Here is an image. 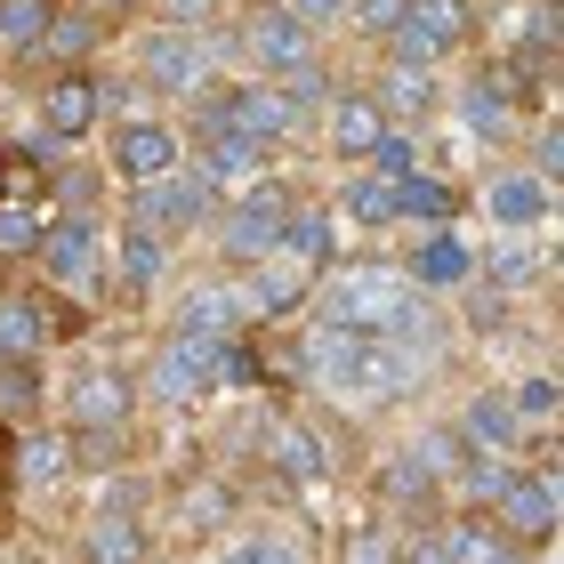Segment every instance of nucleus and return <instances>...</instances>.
Wrapping results in <instances>:
<instances>
[{"label": "nucleus", "instance_id": "obj_1", "mask_svg": "<svg viewBox=\"0 0 564 564\" xmlns=\"http://www.w3.org/2000/svg\"><path fill=\"white\" fill-rule=\"evenodd\" d=\"M299 323H330V330H364V339H403L435 355L444 347V306H435L395 259H330L306 291Z\"/></svg>", "mask_w": 564, "mask_h": 564}, {"label": "nucleus", "instance_id": "obj_2", "mask_svg": "<svg viewBox=\"0 0 564 564\" xmlns=\"http://www.w3.org/2000/svg\"><path fill=\"white\" fill-rule=\"evenodd\" d=\"M299 355H306V388L339 395V403H395L427 379V355L403 339H364V330H330V323H299Z\"/></svg>", "mask_w": 564, "mask_h": 564}, {"label": "nucleus", "instance_id": "obj_3", "mask_svg": "<svg viewBox=\"0 0 564 564\" xmlns=\"http://www.w3.org/2000/svg\"><path fill=\"white\" fill-rule=\"evenodd\" d=\"M444 106H452V121H459L484 153H517L524 130H532V113H549L500 48H476V57H459V65L444 73Z\"/></svg>", "mask_w": 564, "mask_h": 564}, {"label": "nucleus", "instance_id": "obj_4", "mask_svg": "<svg viewBox=\"0 0 564 564\" xmlns=\"http://www.w3.org/2000/svg\"><path fill=\"white\" fill-rule=\"evenodd\" d=\"M210 41H218L226 73H259V82H299V73H315L330 57V41L306 33L282 0H235V9L210 24Z\"/></svg>", "mask_w": 564, "mask_h": 564}, {"label": "nucleus", "instance_id": "obj_5", "mask_svg": "<svg viewBox=\"0 0 564 564\" xmlns=\"http://www.w3.org/2000/svg\"><path fill=\"white\" fill-rule=\"evenodd\" d=\"M121 65H130V82L153 97V106H186L194 89H210L218 82V41L210 33H194V24H153V17H138V24H121Z\"/></svg>", "mask_w": 564, "mask_h": 564}, {"label": "nucleus", "instance_id": "obj_6", "mask_svg": "<svg viewBox=\"0 0 564 564\" xmlns=\"http://www.w3.org/2000/svg\"><path fill=\"white\" fill-rule=\"evenodd\" d=\"M130 106V97L113 89V73L106 65H65V73H41V89H33V138L48 153H82L97 145V130Z\"/></svg>", "mask_w": 564, "mask_h": 564}, {"label": "nucleus", "instance_id": "obj_7", "mask_svg": "<svg viewBox=\"0 0 564 564\" xmlns=\"http://www.w3.org/2000/svg\"><path fill=\"white\" fill-rule=\"evenodd\" d=\"M48 403H57V427L73 435H138V364H121V355H82V364L65 371V388L48 379Z\"/></svg>", "mask_w": 564, "mask_h": 564}, {"label": "nucleus", "instance_id": "obj_8", "mask_svg": "<svg viewBox=\"0 0 564 564\" xmlns=\"http://www.w3.org/2000/svg\"><path fill=\"white\" fill-rule=\"evenodd\" d=\"M33 282L41 291H57L73 306H89V315H106V218H65L48 210L41 218V242H33Z\"/></svg>", "mask_w": 564, "mask_h": 564}, {"label": "nucleus", "instance_id": "obj_9", "mask_svg": "<svg viewBox=\"0 0 564 564\" xmlns=\"http://www.w3.org/2000/svg\"><path fill=\"white\" fill-rule=\"evenodd\" d=\"M291 177L282 170H267L259 186H242V194H218V210H210V259H218V274H242V267H259L267 250L282 242V218H291Z\"/></svg>", "mask_w": 564, "mask_h": 564}, {"label": "nucleus", "instance_id": "obj_10", "mask_svg": "<svg viewBox=\"0 0 564 564\" xmlns=\"http://www.w3.org/2000/svg\"><path fill=\"white\" fill-rule=\"evenodd\" d=\"M218 121L259 138L267 153H299L315 138V106H299L282 82H259V73H218Z\"/></svg>", "mask_w": 564, "mask_h": 564}, {"label": "nucleus", "instance_id": "obj_11", "mask_svg": "<svg viewBox=\"0 0 564 564\" xmlns=\"http://www.w3.org/2000/svg\"><path fill=\"white\" fill-rule=\"evenodd\" d=\"M138 395L153 412H194V403H210L218 395V347L194 339V330H177V323H162V339L138 355Z\"/></svg>", "mask_w": 564, "mask_h": 564}, {"label": "nucleus", "instance_id": "obj_12", "mask_svg": "<svg viewBox=\"0 0 564 564\" xmlns=\"http://www.w3.org/2000/svg\"><path fill=\"white\" fill-rule=\"evenodd\" d=\"M388 48L435 65V73H452L459 57L484 48V0H403V24L388 33Z\"/></svg>", "mask_w": 564, "mask_h": 564}, {"label": "nucleus", "instance_id": "obj_13", "mask_svg": "<svg viewBox=\"0 0 564 564\" xmlns=\"http://www.w3.org/2000/svg\"><path fill=\"white\" fill-rule=\"evenodd\" d=\"M97 162H106L113 194H121V186H145V177L177 170V162H186V138H177V121H170V113H138V106H121L106 130H97Z\"/></svg>", "mask_w": 564, "mask_h": 564}, {"label": "nucleus", "instance_id": "obj_14", "mask_svg": "<svg viewBox=\"0 0 564 564\" xmlns=\"http://www.w3.org/2000/svg\"><path fill=\"white\" fill-rule=\"evenodd\" d=\"M113 202H121V218L153 226V235L194 242L202 226H210V210H218V186H210L194 162H177V170H162V177H145V186H121Z\"/></svg>", "mask_w": 564, "mask_h": 564}, {"label": "nucleus", "instance_id": "obj_15", "mask_svg": "<svg viewBox=\"0 0 564 564\" xmlns=\"http://www.w3.org/2000/svg\"><path fill=\"white\" fill-rule=\"evenodd\" d=\"M153 500H162V532H153V541H177V549H210L218 532L242 524V484L226 468H202V476L170 484V492H153Z\"/></svg>", "mask_w": 564, "mask_h": 564}, {"label": "nucleus", "instance_id": "obj_16", "mask_svg": "<svg viewBox=\"0 0 564 564\" xmlns=\"http://www.w3.org/2000/svg\"><path fill=\"white\" fill-rule=\"evenodd\" d=\"M177 274V242L138 218H106V306H145Z\"/></svg>", "mask_w": 564, "mask_h": 564}, {"label": "nucleus", "instance_id": "obj_17", "mask_svg": "<svg viewBox=\"0 0 564 564\" xmlns=\"http://www.w3.org/2000/svg\"><path fill=\"white\" fill-rule=\"evenodd\" d=\"M259 459L274 484H291V492H315V484L339 476V444H330V427L315 412H274L267 435H259Z\"/></svg>", "mask_w": 564, "mask_h": 564}, {"label": "nucleus", "instance_id": "obj_18", "mask_svg": "<svg viewBox=\"0 0 564 564\" xmlns=\"http://www.w3.org/2000/svg\"><path fill=\"white\" fill-rule=\"evenodd\" d=\"M468 202L492 226H517V235H541V226L556 218V186L541 170H524V153H492V170L468 186Z\"/></svg>", "mask_w": 564, "mask_h": 564}, {"label": "nucleus", "instance_id": "obj_19", "mask_svg": "<svg viewBox=\"0 0 564 564\" xmlns=\"http://www.w3.org/2000/svg\"><path fill=\"white\" fill-rule=\"evenodd\" d=\"M364 89L379 97V113L395 121V130H435L444 121V73L420 65V57H395V48H371V73Z\"/></svg>", "mask_w": 564, "mask_h": 564}, {"label": "nucleus", "instance_id": "obj_20", "mask_svg": "<svg viewBox=\"0 0 564 564\" xmlns=\"http://www.w3.org/2000/svg\"><path fill=\"white\" fill-rule=\"evenodd\" d=\"M388 130H395V121L379 113V97H371L364 82H339V89L323 97V113H315V138H323V153H330L339 170H355Z\"/></svg>", "mask_w": 564, "mask_h": 564}, {"label": "nucleus", "instance_id": "obj_21", "mask_svg": "<svg viewBox=\"0 0 564 564\" xmlns=\"http://www.w3.org/2000/svg\"><path fill=\"white\" fill-rule=\"evenodd\" d=\"M395 267L420 282L427 299H452L476 282V242L459 235V226H412V242L395 250Z\"/></svg>", "mask_w": 564, "mask_h": 564}, {"label": "nucleus", "instance_id": "obj_22", "mask_svg": "<svg viewBox=\"0 0 564 564\" xmlns=\"http://www.w3.org/2000/svg\"><path fill=\"white\" fill-rule=\"evenodd\" d=\"M371 508L395 517V524H435L444 517V484L412 459V444H395V452L371 459Z\"/></svg>", "mask_w": 564, "mask_h": 564}, {"label": "nucleus", "instance_id": "obj_23", "mask_svg": "<svg viewBox=\"0 0 564 564\" xmlns=\"http://www.w3.org/2000/svg\"><path fill=\"white\" fill-rule=\"evenodd\" d=\"M106 48H113V24L82 9V0H57V17H48V33L24 48L17 65H33V73H65V65H106Z\"/></svg>", "mask_w": 564, "mask_h": 564}, {"label": "nucleus", "instance_id": "obj_24", "mask_svg": "<svg viewBox=\"0 0 564 564\" xmlns=\"http://www.w3.org/2000/svg\"><path fill=\"white\" fill-rule=\"evenodd\" d=\"M556 500H564V492H556V468H517V484H508V492L484 508V517H492L517 549L541 556V549L556 541Z\"/></svg>", "mask_w": 564, "mask_h": 564}, {"label": "nucleus", "instance_id": "obj_25", "mask_svg": "<svg viewBox=\"0 0 564 564\" xmlns=\"http://www.w3.org/2000/svg\"><path fill=\"white\" fill-rule=\"evenodd\" d=\"M73 564H153V517L97 500L82 517V532H73Z\"/></svg>", "mask_w": 564, "mask_h": 564}, {"label": "nucleus", "instance_id": "obj_26", "mask_svg": "<svg viewBox=\"0 0 564 564\" xmlns=\"http://www.w3.org/2000/svg\"><path fill=\"white\" fill-rule=\"evenodd\" d=\"M170 323L218 347V339H242V330L259 323V315H250V299H242V282H235V274H202V282H186V291H177Z\"/></svg>", "mask_w": 564, "mask_h": 564}, {"label": "nucleus", "instance_id": "obj_27", "mask_svg": "<svg viewBox=\"0 0 564 564\" xmlns=\"http://www.w3.org/2000/svg\"><path fill=\"white\" fill-rule=\"evenodd\" d=\"M57 484H73V452H65V435H57V427H41V420L9 427V492H17V500H48Z\"/></svg>", "mask_w": 564, "mask_h": 564}, {"label": "nucleus", "instance_id": "obj_28", "mask_svg": "<svg viewBox=\"0 0 564 564\" xmlns=\"http://www.w3.org/2000/svg\"><path fill=\"white\" fill-rule=\"evenodd\" d=\"M459 210H468V186H459L452 170H403L395 177V235H412V226H459Z\"/></svg>", "mask_w": 564, "mask_h": 564}, {"label": "nucleus", "instance_id": "obj_29", "mask_svg": "<svg viewBox=\"0 0 564 564\" xmlns=\"http://www.w3.org/2000/svg\"><path fill=\"white\" fill-rule=\"evenodd\" d=\"M242 299H250V315L259 323H299L306 315V291H315V274H306L299 259H282V250H267L259 267H242Z\"/></svg>", "mask_w": 564, "mask_h": 564}, {"label": "nucleus", "instance_id": "obj_30", "mask_svg": "<svg viewBox=\"0 0 564 564\" xmlns=\"http://www.w3.org/2000/svg\"><path fill=\"white\" fill-rule=\"evenodd\" d=\"M427 532H435V549H444L452 564H532V549H517L484 508H444Z\"/></svg>", "mask_w": 564, "mask_h": 564}, {"label": "nucleus", "instance_id": "obj_31", "mask_svg": "<svg viewBox=\"0 0 564 564\" xmlns=\"http://www.w3.org/2000/svg\"><path fill=\"white\" fill-rule=\"evenodd\" d=\"M541 274H549V250H541V235L492 226V242H476V282H484V291H508V299H524Z\"/></svg>", "mask_w": 564, "mask_h": 564}, {"label": "nucleus", "instance_id": "obj_32", "mask_svg": "<svg viewBox=\"0 0 564 564\" xmlns=\"http://www.w3.org/2000/svg\"><path fill=\"white\" fill-rule=\"evenodd\" d=\"M282 259H299L306 274H323L330 259H347V242H339V210H330V202H315V194H291V218H282Z\"/></svg>", "mask_w": 564, "mask_h": 564}, {"label": "nucleus", "instance_id": "obj_33", "mask_svg": "<svg viewBox=\"0 0 564 564\" xmlns=\"http://www.w3.org/2000/svg\"><path fill=\"white\" fill-rule=\"evenodd\" d=\"M41 210H65V218H113V177L106 162H73V153H57L41 177Z\"/></svg>", "mask_w": 564, "mask_h": 564}, {"label": "nucleus", "instance_id": "obj_34", "mask_svg": "<svg viewBox=\"0 0 564 564\" xmlns=\"http://www.w3.org/2000/svg\"><path fill=\"white\" fill-rule=\"evenodd\" d=\"M452 427H459V444H468V452H517L524 444V420H517V403H508V388H476L452 412Z\"/></svg>", "mask_w": 564, "mask_h": 564}, {"label": "nucleus", "instance_id": "obj_35", "mask_svg": "<svg viewBox=\"0 0 564 564\" xmlns=\"http://www.w3.org/2000/svg\"><path fill=\"white\" fill-rule=\"evenodd\" d=\"M339 226H364V235H395V177H379V170H364L355 162L347 177H339Z\"/></svg>", "mask_w": 564, "mask_h": 564}, {"label": "nucleus", "instance_id": "obj_36", "mask_svg": "<svg viewBox=\"0 0 564 564\" xmlns=\"http://www.w3.org/2000/svg\"><path fill=\"white\" fill-rule=\"evenodd\" d=\"M0 355H48V291L9 282L0 291Z\"/></svg>", "mask_w": 564, "mask_h": 564}, {"label": "nucleus", "instance_id": "obj_37", "mask_svg": "<svg viewBox=\"0 0 564 564\" xmlns=\"http://www.w3.org/2000/svg\"><path fill=\"white\" fill-rule=\"evenodd\" d=\"M403 532H412V524H395V517H379V508H364V517H355V532H347V549H339V564H395V556H403Z\"/></svg>", "mask_w": 564, "mask_h": 564}, {"label": "nucleus", "instance_id": "obj_38", "mask_svg": "<svg viewBox=\"0 0 564 564\" xmlns=\"http://www.w3.org/2000/svg\"><path fill=\"white\" fill-rule=\"evenodd\" d=\"M403 444H412V459H420L435 484H452V468L468 459V444H459V427H452V420H427L420 435H403Z\"/></svg>", "mask_w": 564, "mask_h": 564}, {"label": "nucleus", "instance_id": "obj_39", "mask_svg": "<svg viewBox=\"0 0 564 564\" xmlns=\"http://www.w3.org/2000/svg\"><path fill=\"white\" fill-rule=\"evenodd\" d=\"M48 17H57V0H0V48H9V65L48 33Z\"/></svg>", "mask_w": 564, "mask_h": 564}, {"label": "nucleus", "instance_id": "obj_40", "mask_svg": "<svg viewBox=\"0 0 564 564\" xmlns=\"http://www.w3.org/2000/svg\"><path fill=\"white\" fill-rule=\"evenodd\" d=\"M403 24V0H347V17H339V33L355 48H388V33Z\"/></svg>", "mask_w": 564, "mask_h": 564}, {"label": "nucleus", "instance_id": "obj_41", "mask_svg": "<svg viewBox=\"0 0 564 564\" xmlns=\"http://www.w3.org/2000/svg\"><path fill=\"white\" fill-rule=\"evenodd\" d=\"M500 388L524 427H556V371H524V379H500Z\"/></svg>", "mask_w": 564, "mask_h": 564}, {"label": "nucleus", "instance_id": "obj_42", "mask_svg": "<svg viewBox=\"0 0 564 564\" xmlns=\"http://www.w3.org/2000/svg\"><path fill=\"white\" fill-rule=\"evenodd\" d=\"M420 138H427V130H388V138H379V145L364 153V170H379V177L420 170V162H427V153H420Z\"/></svg>", "mask_w": 564, "mask_h": 564}, {"label": "nucleus", "instance_id": "obj_43", "mask_svg": "<svg viewBox=\"0 0 564 564\" xmlns=\"http://www.w3.org/2000/svg\"><path fill=\"white\" fill-rule=\"evenodd\" d=\"M145 17L153 24H194V33H210L226 9H218V0H145Z\"/></svg>", "mask_w": 564, "mask_h": 564}, {"label": "nucleus", "instance_id": "obj_44", "mask_svg": "<svg viewBox=\"0 0 564 564\" xmlns=\"http://www.w3.org/2000/svg\"><path fill=\"white\" fill-rule=\"evenodd\" d=\"M306 33H323V41H339V17H347V0H282Z\"/></svg>", "mask_w": 564, "mask_h": 564}, {"label": "nucleus", "instance_id": "obj_45", "mask_svg": "<svg viewBox=\"0 0 564 564\" xmlns=\"http://www.w3.org/2000/svg\"><path fill=\"white\" fill-rule=\"evenodd\" d=\"M218 564H267V532H259V524L218 532Z\"/></svg>", "mask_w": 564, "mask_h": 564}, {"label": "nucleus", "instance_id": "obj_46", "mask_svg": "<svg viewBox=\"0 0 564 564\" xmlns=\"http://www.w3.org/2000/svg\"><path fill=\"white\" fill-rule=\"evenodd\" d=\"M82 9H97V17H106L113 33H121V24H138V17H145V0H82Z\"/></svg>", "mask_w": 564, "mask_h": 564}, {"label": "nucleus", "instance_id": "obj_47", "mask_svg": "<svg viewBox=\"0 0 564 564\" xmlns=\"http://www.w3.org/2000/svg\"><path fill=\"white\" fill-rule=\"evenodd\" d=\"M218 9H235V0H218Z\"/></svg>", "mask_w": 564, "mask_h": 564}, {"label": "nucleus", "instance_id": "obj_48", "mask_svg": "<svg viewBox=\"0 0 564 564\" xmlns=\"http://www.w3.org/2000/svg\"><path fill=\"white\" fill-rule=\"evenodd\" d=\"M508 9H517V0H508Z\"/></svg>", "mask_w": 564, "mask_h": 564}]
</instances>
